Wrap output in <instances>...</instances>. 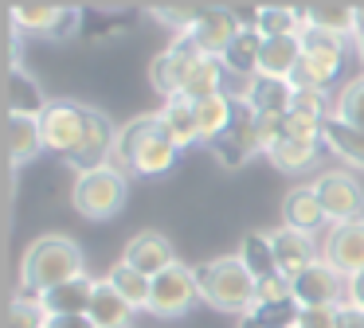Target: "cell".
Returning a JSON list of instances; mask_svg holds the SVG:
<instances>
[{"label":"cell","mask_w":364,"mask_h":328,"mask_svg":"<svg viewBox=\"0 0 364 328\" xmlns=\"http://www.w3.org/2000/svg\"><path fill=\"white\" fill-rule=\"evenodd\" d=\"M87 273V258H82L79 242H71L67 234H43L20 258V297L51 293L63 281H75Z\"/></svg>","instance_id":"obj_1"},{"label":"cell","mask_w":364,"mask_h":328,"mask_svg":"<svg viewBox=\"0 0 364 328\" xmlns=\"http://www.w3.org/2000/svg\"><path fill=\"white\" fill-rule=\"evenodd\" d=\"M181 148L173 145V137L161 125V114H141L129 125L118 129V148H114V160L122 164L134 176H165L176 164Z\"/></svg>","instance_id":"obj_2"},{"label":"cell","mask_w":364,"mask_h":328,"mask_svg":"<svg viewBox=\"0 0 364 328\" xmlns=\"http://www.w3.org/2000/svg\"><path fill=\"white\" fill-rule=\"evenodd\" d=\"M196 281H200V301H208L220 312H239L243 317L255 305V273L243 266L239 254H220L208 258L204 266H196Z\"/></svg>","instance_id":"obj_3"},{"label":"cell","mask_w":364,"mask_h":328,"mask_svg":"<svg viewBox=\"0 0 364 328\" xmlns=\"http://www.w3.org/2000/svg\"><path fill=\"white\" fill-rule=\"evenodd\" d=\"M71 203L82 219H114L126 203V172L114 168V164L79 172L71 187Z\"/></svg>","instance_id":"obj_4"},{"label":"cell","mask_w":364,"mask_h":328,"mask_svg":"<svg viewBox=\"0 0 364 328\" xmlns=\"http://www.w3.org/2000/svg\"><path fill=\"white\" fill-rule=\"evenodd\" d=\"M290 285H294V301L301 309H341V305H348V278L341 270H333L325 258H317L309 270L290 278Z\"/></svg>","instance_id":"obj_5"},{"label":"cell","mask_w":364,"mask_h":328,"mask_svg":"<svg viewBox=\"0 0 364 328\" xmlns=\"http://www.w3.org/2000/svg\"><path fill=\"white\" fill-rule=\"evenodd\" d=\"M314 192L325 207V219L333 226L337 223H353V219H364V187L353 172L345 168H329L314 180Z\"/></svg>","instance_id":"obj_6"},{"label":"cell","mask_w":364,"mask_h":328,"mask_svg":"<svg viewBox=\"0 0 364 328\" xmlns=\"http://www.w3.org/2000/svg\"><path fill=\"white\" fill-rule=\"evenodd\" d=\"M196 301H200L196 270L176 262V266H168L165 273L153 278V297H149V309L145 312H153V317H181V312H188Z\"/></svg>","instance_id":"obj_7"},{"label":"cell","mask_w":364,"mask_h":328,"mask_svg":"<svg viewBox=\"0 0 364 328\" xmlns=\"http://www.w3.org/2000/svg\"><path fill=\"white\" fill-rule=\"evenodd\" d=\"M200 47L192 43L188 35H176L173 43L165 47V51L157 55V59L149 62V82H153V90L157 94H165V102L168 98H181L184 94V78H188V67L200 59Z\"/></svg>","instance_id":"obj_8"},{"label":"cell","mask_w":364,"mask_h":328,"mask_svg":"<svg viewBox=\"0 0 364 328\" xmlns=\"http://www.w3.org/2000/svg\"><path fill=\"white\" fill-rule=\"evenodd\" d=\"M40 133H43V148L71 156L79 148L82 133H87V106H79V102H51L40 117Z\"/></svg>","instance_id":"obj_9"},{"label":"cell","mask_w":364,"mask_h":328,"mask_svg":"<svg viewBox=\"0 0 364 328\" xmlns=\"http://www.w3.org/2000/svg\"><path fill=\"white\" fill-rule=\"evenodd\" d=\"M239 35H243V20H239L235 8H204L200 20L192 23V31H188L192 43L204 55H215V59H223L228 47L235 43Z\"/></svg>","instance_id":"obj_10"},{"label":"cell","mask_w":364,"mask_h":328,"mask_svg":"<svg viewBox=\"0 0 364 328\" xmlns=\"http://www.w3.org/2000/svg\"><path fill=\"white\" fill-rule=\"evenodd\" d=\"M114 148H118V129H114V121L102 114V109H90L87 106V133H82L79 148H75L67 160H71L79 172L106 168V160L114 156Z\"/></svg>","instance_id":"obj_11"},{"label":"cell","mask_w":364,"mask_h":328,"mask_svg":"<svg viewBox=\"0 0 364 328\" xmlns=\"http://www.w3.org/2000/svg\"><path fill=\"white\" fill-rule=\"evenodd\" d=\"M321 258L341 270L345 278L364 270V219H353V223H337L329 226L325 234V246H321Z\"/></svg>","instance_id":"obj_12"},{"label":"cell","mask_w":364,"mask_h":328,"mask_svg":"<svg viewBox=\"0 0 364 328\" xmlns=\"http://www.w3.org/2000/svg\"><path fill=\"white\" fill-rule=\"evenodd\" d=\"M270 246H274V262H278V273L282 278H298L301 270L317 262V246H314V234H301L294 226H278L270 231Z\"/></svg>","instance_id":"obj_13"},{"label":"cell","mask_w":364,"mask_h":328,"mask_svg":"<svg viewBox=\"0 0 364 328\" xmlns=\"http://www.w3.org/2000/svg\"><path fill=\"white\" fill-rule=\"evenodd\" d=\"M239 98H243L259 117H286L294 106V82L255 75V78H247V90L239 94Z\"/></svg>","instance_id":"obj_14"},{"label":"cell","mask_w":364,"mask_h":328,"mask_svg":"<svg viewBox=\"0 0 364 328\" xmlns=\"http://www.w3.org/2000/svg\"><path fill=\"white\" fill-rule=\"evenodd\" d=\"M126 262L137 266L141 273H149V278H157V273L168 270V266H176V250H173V242H168L165 234L141 231V234H134V239L126 242Z\"/></svg>","instance_id":"obj_15"},{"label":"cell","mask_w":364,"mask_h":328,"mask_svg":"<svg viewBox=\"0 0 364 328\" xmlns=\"http://www.w3.org/2000/svg\"><path fill=\"white\" fill-rule=\"evenodd\" d=\"M341 62H345V47H301V67L294 75V86L329 90L333 78L341 75Z\"/></svg>","instance_id":"obj_16"},{"label":"cell","mask_w":364,"mask_h":328,"mask_svg":"<svg viewBox=\"0 0 364 328\" xmlns=\"http://www.w3.org/2000/svg\"><path fill=\"white\" fill-rule=\"evenodd\" d=\"M95 285L98 281L90 278V273H82V278L63 281V285H55L51 293H43L40 305L48 309V317H87L90 301H95Z\"/></svg>","instance_id":"obj_17"},{"label":"cell","mask_w":364,"mask_h":328,"mask_svg":"<svg viewBox=\"0 0 364 328\" xmlns=\"http://www.w3.org/2000/svg\"><path fill=\"white\" fill-rule=\"evenodd\" d=\"M4 98H9V114H16V117H43V109L51 106V102L43 98L40 82H36L24 67L9 70V78H4Z\"/></svg>","instance_id":"obj_18"},{"label":"cell","mask_w":364,"mask_h":328,"mask_svg":"<svg viewBox=\"0 0 364 328\" xmlns=\"http://www.w3.org/2000/svg\"><path fill=\"white\" fill-rule=\"evenodd\" d=\"M192 109H196V125H200L204 145H215V141L228 137L231 121H235V98L231 94H212L204 102H192Z\"/></svg>","instance_id":"obj_19"},{"label":"cell","mask_w":364,"mask_h":328,"mask_svg":"<svg viewBox=\"0 0 364 328\" xmlns=\"http://www.w3.org/2000/svg\"><path fill=\"white\" fill-rule=\"evenodd\" d=\"M301 67V39L286 35V39H262V59H259V75L267 78H282V82H294Z\"/></svg>","instance_id":"obj_20"},{"label":"cell","mask_w":364,"mask_h":328,"mask_svg":"<svg viewBox=\"0 0 364 328\" xmlns=\"http://www.w3.org/2000/svg\"><path fill=\"white\" fill-rule=\"evenodd\" d=\"M87 317L95 320V328H134V305L102 278L95 285V301H90Z\"/></svg>","instance_id":"obj_21"},{"label":"cell","mask_w":364,"mask_h":328,"mask_svg":"<svg viewBox=\"0 0 364 328\" xmlns=\"http://www.w3.org/2000/svg\"><path fill=\"white\" fill-rule=\"evenodd\" d=\"M282 219H286V226H294V231H301V234H314L321 223H329L321 199H317V192H314V184H301V187H294V192L286 195Z\"/></svg>","instance_id":"obj_22"},{"label":"cell","mask_w":364,"mask_h":328,"mask_svg":"<svg viewBox=\"0 0 364 328\" xmlns=\"http://www.w3.org/2000/svg\"><path fill=\"white\" fill-rule=\"evenodd\" d=\"M63 4H12L9 20L16 31H28V35H51L59 39V28H63Z\"/></svg>","instance_id":"obj_23"},{"label":"cell","mask_w":364,"mask_h":328,"mask_svg":"<svg viewBox=\"0 0 364 328\" xmlns=\"http://www.w3.org/2000/svg\"><path fill=\"white\" fill-rule=\"evenodd\" d=\"M157 114H161V125H165V133L173 137L176 148L204 145V141H200V125H196V109H192L188 98H168Z\"/></svg>","instance_id":"obj_24"},{"label":"cell","mask_w":364,"mask_h":328,"mask_svg":"<svg viewBox=\"0 0 364 328\" xmlns=\"http://www.w3.org/2000/svg\"><path fill=\"white\" fill-rule=\"evenodd\" d=\"M356 16H360V4H309L301 8V23L306 28H321L333 31V35H356Z\"/></svg>","instance_id":"obj_25"},{"label":"cell","mask_w":364,"mask_h":328,"mask_svg":"<svg viewBox=\"0 0 364 328\" xmlns=\"http://www.w3.org/2000/svg\"><path fill=\"white\" fill-rule=\"evenodd\" d=\"M223 75H228L223 59H215V55H200V59L188 67V78H184V94H181V98L204 102V98H212V94H223V86H220Z\"/></svg>","instance_id":"obj_26"},{"label":"cell","mask_w":364,"mask_h":328,"mask_svg":"<svg viewBox=\"0 0 364 328\" xmlns=\"http://www.w3.org/2000/svg\"><path fill=\"white\" fill-rule=\"evenodd\" d=\"M106 281H110V285L118 289V293L126 297V301L134 305V309H149V297H153V278H149V273H141L137 266H129L126 258H118V262L110 266Z\"/></svg>","instance_id":"obj_27"},{"label":"cell","mask_w":364,"mask_h":328,"mask_svg":"<svg viewBox=\"0 0 364 328\" xmlns=\"http://www.w3.org/2000/svg\"><path fill=\"white\" fill-rule=\"evenodd\" d=\"M301 320V305L294 301H255L243 312V324L239 328H298Z\"/></svg>","instance_id":"obj_28"},{"label":"cell","mask_w":364,"mask_h":328,"mask_svg":"<svg viewBox=\"0 0 364 328\" xmlns=\"http://www.w3.org/2000/svg\"><path fill=\"white\" fill-rule=\"evenodd\" d=\"M325 145H329L345 164L364 168V129H356V125H348V121H341V117L329 114L325 117Z\"/></svg>","instance_id":"obj_29"},{"label":"cell","mask_w":364,"mask_h":328,"mask_svg":"<svg viewBox=\"0 0 364 328\" xmlns=\"http://www.w3.org/2000/svg\"><path fill=\"white\" fill-rule=\"evenodd\" d=\"M43 148V133H40V117H16L9 114V156L12 164H28L36 160Z\"/></svg>","instance_id":"obj_30"},{"label":"cell","mask_w":364,"mask_h":328,"mask_svg":"<svg viewBox=\"0 0 364 328\" xmlns=\"http://www.w3.org/2000/svg\"><path fill=\"white\" fill-rule=\"evenodd\" d=\"M255 31L262 39H286L301 31V8L294 4H262L255 12Z\"/></svg>","instance_id":"obj_31"},{"label":"cell","mask_w":364,"mask_h":328,"mask_svg":"<svg viewBox=\"0 0 364 328\" xmlns=\"http://www.w3.org/2000/svg\"><path fill=\"white\" fill-rule=\"evenodd\" d=\"M317 153H321V145H314V141L278 137L274 145L267 148V160L274 164L278 172H301V168H309V164L317 160Z\"/></svg>","instance_id":"obj_32"},{"label":"cell","mask_w":364,"mask_h":328,"mask_svg":"<svg viewBox=\"0 0 364 328\" xmlns=\"http://www.w3.org/2000/svg\"><path fill=\"white\" fill-rule=\"evenodd\" d=\"M259 59H262V35L255 28H243V35L228 47L223 55V67L231 75H243V78H255L259 75Z\"/></svg>","instance_id":"obj_33"},{"label":"cell","mask_w":364,"mask_h":328,"mask_svg":"<svg viewBox=\"0 0 364 328\" xmlns=\"http://www.w3.org/2000/svg\"><path fill=\"white\" fill-rule=\"evenodd\" d=\"M239 258H243V266L255 273V281H262V278H274V273H278L274 246H270V234H259V231H251V234L243 239V246H239Z\"/></svg>","instance_id":"obj_34"},{"label":"cell","mask_w":364,"mask_h":328,"mask_svg":"<svg viewBox=\"0 0 364 328\" xmlns=\"http://www.w3.org/2000/svg\"><path fill=\"white\" fill-rule=\"evenodd\" d=\"M333 117H341V121L364 129V75L353 78V82L333 98Z\"/></svg>","instance_id":"obj_35"},{"label":"cell","mask_w":364,"mask_h":328,"mask_svg":"<svg viewBox=\"0 0 364 328\" xmlns=\"http://www.w3.org/2000/svg\"><path fill=\"white\" fill-rule=\"evenodd\" d=\"M48 309H43L36 297H20L16 293V301H12V309H9V328H48Z\"/></svg>","instance_id":"obj_36"},{"label":"cell","mask_w":364,"mask_h":328,"mask_svg":"<svg viewBox=\"0 0 364 328\" xmlns=\"http://www.w3.org/2000/svg\"><path fill=\"white\" fill-rule=\"evenodd\" d=\"M200 12H204V4H157L153 8V16L165 28H176V35H188L192 23L200 20Z\"/></svg>","instance_id":"obj_37"},{"label":"cell","mask_w":364,"mask_h":328,"mask_svg":"<svg viewBox=\"0 0 364 328\" xmlns=\"http://www.w3.org/2000/svg\"><path fill=\"white\" fill-rule=\"evenodd\" d=\"M290 109H298V114H309V117H329L333 114V98H329V90H314V86H294V106Z\"/></svg>","instance_id":"obj_38"},{"label":"cell","mask_w":364,"mask_h":328,"mask_svg":"<svg viewBox=\"0 0 364 328\" xmlns=\"http://www.w3.org/2000/svg\"><path fill=\"white\" fill-rule=\"evenodd\" d=\"M286 137H294V141H314V145H321V141H325V121H321V117H309V114H298V109H290V114H286Z\"/></svg>","instance_id":"obj_39"},{"label":"cell","mask_w":364,"mask_h":328,"mask_svg":"<svg viewBox=\"0 0 364 328\" xmlns=\"http://www.w3.org/2000/svg\"><path fill=\"white\" fill-rule=\"evenodd\" d=\"M290 297H294V285H290V278H282V273L262 278L259 289H255V301H290Z\"/></svg>","instance_id":"obj_40"},{"label":"cell","mask_w":364,"mask_h":328,"mask_svg":"<svg viewBox=\"0 0 364 328\" xmlns=\"http://www.w3.org/2000/svg\"><path fill=\"white\" fill-rule=\"evenodd\" d=\"M341 309H301L298 328H337Z\"/></svg>","instance_id":"obj_41"},{"label":"cell","mask_w":364,"mask_h":328,"mask_svg":"<svg viewBox=\"0 0 364 328\" xmlns=\"http://www.w3.org/2000/svg\"><path fill=\"white\" fill-rule=\"evenodd\" d=\"M348 305H353V309H360V312H364V270H360V273H353V278H348Z\"/></svg>","instance_id":"obj_42"},{"label":"cell","mask_w":364,"mask_h":328,"mask_svg":"<svg viewBox=\"0 0 364 328\" xmlns=\"http://www.w3.org/2000/svg\"><path fill=\"white\" fill-rule=\"evenodd\" d=\"M337 328H364V312H360V309H353V305H341Z\"/></svg>","instance_id":"obj_43"},{"label":"cell","mask_w":364,"mask_h":328,"mask_svg":"<svg viewBox=\"0 0 364 328\" xmlns=\"http://www.w3.org/2000/svg\"><path fill=\"white\" fill-rule=\"evenodd\" d=\"M48 328H95L90 317H51Z\"/></svg>","instance_id":"obj_44"},{"label":"cell","mask_w":364,"mask_h":328,"mask_svg":"<svg viewBox=\"0 0 364 328\" xmlns=\"http://www.w3.org/2000/svg\"><path fill=\"white\" fill-rule=\"evenodd\" d=\"M356 47H360V59H364V35H356Z\"/></svg>","instance_id":"obj_45"}]
</instances>
